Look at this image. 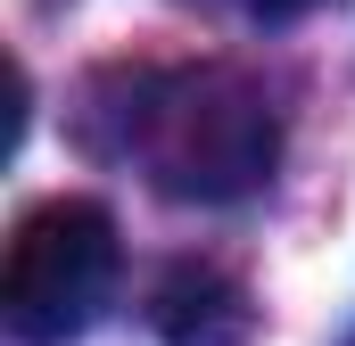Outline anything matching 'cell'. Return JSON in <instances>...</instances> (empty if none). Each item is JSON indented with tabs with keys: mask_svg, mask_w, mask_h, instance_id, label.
<instances>
[{
	"mask_svg": "<svg viewBox=\"0 0 355 346\" xmlns=\"http://www.w3.org/2000/svg\"><path fill=\"white\" fill-rule=\"evenodd\" d=\"M83 140L132 165L157 198L240 206L281 165V107L240 66H107L91 83Z\"/></svg>",
	"mask_w": 355,
	"mask_h": 346,
	"instance_id": "1",
	"label": "cell"
},
{
	"mask_svg": "<svg viewBox=\"0 0 355 346\" xmlns=\"http://www.w3.org/2000/svg\"><path fill=\"white\" fill-rule=\"evenodd\" d=\"M149 322H157L166 346H248L257 338L248 289H240L223 264H198V256L166 264V280L149 289Z\"/></svg>",
	"mask_w": 355,
	"mask_h": 346,
	"instance_id": "3",
	"label": "cell"
},
{
	"mask_svg": "<svg viewBox=\"0 0 355 346\" xmlns=\"http://www.w3.org/2000/svg\"><path fill=\"white\" fill-rule=\"evenodd\" d=\"M124 272L116 215L99 198H50L17 223L8 264H0V322L17 346H75L107 313Z\"/></svg>",
	"mask_w": 355,
	"mask_h": 346,
	"instance_id": "2",
	"label": "cell"
},
{
	"mask_svg": "<svg viewBox=\"0 0 355 346\" xmlns=\"http://www.w3.org/2000/svg\"><path fill=\"white\" fill-rule=\"evenodd\" d=\"M207 8H232V17H248V25H297V17H314V8H331V0H207Z\"/></svg>",
	"mask_w": 355,
	"mask_h": 346,
	"instance_id": "4",
	"label": "cell"
}]
</instances>
